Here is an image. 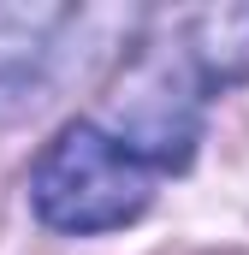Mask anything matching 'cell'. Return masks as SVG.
Segmentation results:
<instances>
[{
    "mask_svg": "<svg viewBox=\"0 0 249 255\" xmlns=\"http://www.w3.org/2000/svg\"><path fill=\"white\" fill-rule=\"evenodd\" d=\"M154 160L136 154L124 136H113L107 125H65L48 154L36 160V214L54 232H113L124 220H136L154 196Z\"/></svg>",
    "mask_w": 249,
    "mask_h": 255,
    "instance_id": "6da1fadb",
    "label": "cell"
},
{
    "mask_svg": "<svg viewBox=\"0 0 249 255\" xmlns=\"http://www.w3.org/2000/svg\"><path fill=\"white\" fill-rule=\"evenodd\" d=\"M65 12H0V119L36 107L42 89V30Z\"/></svg>",
    "mask_w": 249,
    "mask_h": 255,
    "instance_id": "7a4b0ae2",
    "label": "cell"
}]
</instances>
